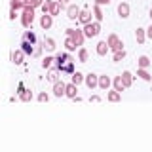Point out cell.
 <instances>
[{
	"instance_id": "1",
	"label": "cell",
	"mask_w": 152,
	"mask_h": 152,
	"mask_svg": "<svg viewBox=\"0 0 152 152\" xmlns=\"http://www.w3.org/2000/svg\"><path fill=\"white\" fill-rule=\"evenodd\" d=\"M34 10L32 6H25V10H23L21 13V25L25 28H32V23H34Z\"/></svg>"
},
{
	"instance_id": "2",
	"label": "cell",
	"mask_w": 152,
	"mask_h": 152,
	"mask_svg": "<svg viewBox=\"0 0 152 152\" xmlns=\"http://www.w3.org/2000/svg\"><path fill=\"white\" fill-rule=\"evenodd\" d=\"M65 34L69 36V38H72V42L76 46H84V40H86V34H84V31H78V28H66L65 31Z\"/></svg>"
},
{
	"instance_id": "3",
	"label": "cell",
	"mask_w": 152,
	"mask_h": 152,
	"mask_svg": "<svg viewBox=\"0 0 152 152\" xmlns=\"http://www.w3.org/2000/svg\"><path fill=\"white\" fill-rule=\"evenodd\" d=\"M101 32V21H91L88 25H84V34L86 38H95Z\"/></svg>"
},
{
	"instance_id": "4",
	"label": "cell",
	"mask_w": 152,
	"mask_h": 152,
	"mask_svg": "<svg viewBox=\"0 0 152 152\" xmlns=\"http://www.w3.org/2000/svg\"><path fill=\"white\" fill-rule=\"evenodd\" d=\"M107 42H108V46H110V50L116 53V51H120V50H124V44L120 42V38H118V34H108L107 36Z\"/></svg>"
},
{
	"instance_id": "5",
	"label": "cell",
	"mask_w": 152,
	"mask_h": 152,
	"mask_svg": "<svg viewBox=\"0 0 152 152\" xmlns=\"http://www.w3.org/2000/svg\"><path fill=\"white\" fill-rule=\"evenodd\" d=\"M69 53H70V51H66V53H57V55H55V66H57L59 70H63V66L69 63V61H74Z\"/></svg>"
},
{
	"instance_id": "6",
	"label": "cell",
	"mask_w": 152,
	"mask_h": 152,
	"mask_svg": "<svg viewBox=\"0 0 152 152\" xmlns=\"http://www.w3.org/2000/svg\"><path fill=\"white\" fill-rule=\"evenodd\" d=\"M86 86H88L89 89H95V88H99V76L97 74H93V72H89V74H86Z\"/></svg>"
},
{
	"instance_id": "7",
	"label": "cell",
	"mask_w": 152,
	"mask_h": 152,
	"mask_svg": "<svg viewBox=\"0 0 152 152\" xmlns=\"http://www.w3.org/2000/svg\"><path fill=\"white\" fill-rule=\"evenodd\" d=\"M80 12H82V10H80L78 6H74V4H70V6L66 8V17H69L70 21H76V19L80 17Z\"/></svg>"
},
{
	"instance_id": "8",
	"label": "cell",
	"mask_w": 152,
	"mask_h": 152,
	"mask_svg": "<svg viewBox=\"0 0 152 152\" xmlns=\"http://www.w3.org/2000/svg\"><path fill=\"white\" fill-rule=\"evenodd\" d=\"M65 91H66V84L61 82V80H57V82L53 84V95L55 97H63Z\"/></svg>"
},
{
	"instance_id": "9",
	"label": "cell",
	"mask_w": 152,
	"mask_h": 152,
	"mask_svg": "<svg viewBox=\"0 0 152 152\" xmlns=\"http://www.w3.org/2000/svg\"><path fill=\"white\" fill-rule=\"evenodd\" d=\"M51 25H53V15L44 13V15L40 17V27L44 28V31H48V28H51Z\"/></svg>"
},
{
	"instance_id": "10",
	"label": "cell",
	"mask_w": 152,
	"mask_h": 152,
	"mask_svg": "<svg viewBox=\"0 0 152 152\" xmlns=\"http://www.w3.org/2000/svg\"><path fill=\"white\" fill-rule=\"evenodd\" d=\"M36 44H32V42H28V40H21V50L25 51L27 55H34L36 53Z\"/></svg>"
},
{
	"instance_id": "11",
	"label": "cell",
	"mask_w": 152,
	"mask_h": 152,
	"mask_svg": "<svg viewBox=\"0 0 152 152\" xmlns=\"http://www.w3.org/2000/svg\"><path fill=\"white\" fill-rule=\"evenodd\" d=\"M118 15H120L122 19L129 17V4H127V2H120V4H118Z\"/></svg>"
},
{
	"instance_id": "12",
	"label": "cell",
	"mask_w": 152,
	"mask_h": 152,
	"mask_svg": "<svg viewBox=\"0 0 152 152\" xmlns=\"http://www.w3.org/2000/svg\"><path fill=\"white\" fill-rule=\"evenodd\" d=\"M25 55H27V53L21 50V48H19V50H15V51L12 53V61H13L15 65H21V63H23V59H25Z\"/></svg>"
},
{
	"instance_id": "13",
	"label": "cell",
	"mask_w": 152,
	"mask_h": 152,
	"mask_svg": "<svg viewBox=\"0 0 152 152\" xmlns=\"http://www.w3.org/2000/svg\"><path fill=\"white\" fill-rule=\"evenodd\" d=\"M110 51V46H108V42L107 40H103V42H99L97 44V55H101V57H104Z\"/></svg>"
},
{
	"instance_id": "14",
	"label": "cell",
	"mask_w": 152,
	"mask_h": 152,
	"mask_svg": "<svg viewBox=\"0 0 152 152\" xmlns=\"http://www.w3.org/2000/svg\"><path fill=\"white\" fill-rule=\"evenodd\" d=\"M110 84H112V80L108 78L107 74H101V76H99V88H101V89H104V91H108Z\"/></svg>"
},
{
	"instance_id": "15",
	"label": "cell",
	"mask_w": 152,
	"mask_h": 152,
	"mask_svg": "<svg viewBox=\"0 0 152 152\" xmlns=\"http://www.w3.org/2000/svg\"><path fill=\"white\" fill-rule=\"evenodd\" d=\"M78 21L82 23V25H88V23H91V12H89V10H82V12H80Z\"/></svg>"
},
{
	"instance_id": "16",
	"label": "cell",
	"mask_w": 152,
	"mask_h": 152,
	"mask_svg": "<svg viewBox=\"0 0 152 152\" xmlns=\"http://www.w3.org/2000/svg\"><path fill=\"white\" fill-rule=\"evenodd\" d=\"M61 10H63V6H61V4L57 2V0H51V4H50V12H48V13L55 17V15H59Z\"/></svg>"
},
{
	"instance_id": "17",
	"label": "cell",
	"mask_w": 152,
	"mask_h": 152,
	"mask_svg": "<svg viewBox=\"0 0 152 152\" xmlns=\"http://www.w3.org/2000/svg\"><path fill=\"white\" fill-rule=\"evenodd\" d=\"M112 86H114V89H116V91H124V89H127L126 88V84H124V80H122V74L120 76H116V78H114L112 80Z\"/></svg>"
},
{
	"instance_id": "18",
	"label": "cell",
	"mask_w": 152,
	"mask_h": 152,
	"mask_svg": "<svg viewBox=\"0 0 152 152\" xmlns=\"http://www.w3.org/2000/svg\"><path fill=\"white\" fill-rule=\"evenodd\" d=\"M76 91H78V89H76V84H66V91H65V97H69V99H76Z\"/></svg>"
},
{
	"instance_id": "19",
	"label": "cell",
	"mask_w": 152,
	"mask_h": 152,
	"mask_svg": "<svg viewBox=\"0 0 152 152\" xmlns=\"http://www.w3.org/2000/svg\"><path fill=\"white\" fill-rule=\"evenodd\" d=\"M59 72H61V70L59 69H57V66H53V69H50V72H48V76H46V78L48 80H50V82H57V80H59Z\"/></svg>"
},
{
	"instance_id": "20",
	"label": "cell",
	"mask_w": 152,
	"mask_h": 152,
	"mask_svg": "<svg viewBox=\"0 0 152 152\" xmlns=\"http://www.w3.org/2000/svg\"><path fill=\"white\" fill-rule=\"evenodd\" d=\"M84 80H86V76H84L82 72H78V70H74V72L70 74V82L76 84V86H78V84H82Z\"/></svg>"
},
{
	"instance_id": "21",
	"label": "cell",
	"mask_w": 152,
	"mask_h": 152,
	"mask_svg": "<svg viewBox=\"0 0 152 152\" xmlns=\"http://www.w3.org/2000/svg\"><path fill=\"white\" fill-rule=\"evenodd\" d=\"M107 99H108L110 103H118V101H122V93L116 91V89H112V91L107 93Z\"/></svg>"
},
{
	"instance_id": "22",
	"label": "cell",
	"mask_w": 152,
	"mask_h": 152,
	"mask_svg": "<svg viewBox=\"0 0 152 152\" xmlns=\"http://www.w3.org/2000/svg\"><path fill=\"white\" fill-rule=\"evenodd\" d=\"M21 40H28V42H32V44H36V42H38V38H36L34 32H32V28H31V31L27 28V31L23 32V38H21Z\"/></svg>"
},
{
	"instance_id": "23",
	"label": "cell",
	"mask_w": 152,
	"mask_h": 152,
	"mask_svg": "<svg viewBox=\"0 0 152 152\" xmlns=\"http://www.w3.org/2000/svg\"><path fill=\"white\" fill-rule=\"evenodd\" d=\"M42 46H44L46 51H55V40H53V38H44Z\"/></svg>"
},
{
	"instance_id": "24",
	"label": "cell",
	"mask_w": 152,
	"mask_h": 152,
	"mask_svg": "<svg viewBox=\"0 0 152 152\" xmlns=\"http://www.w3.org/2000/svg\"><path fill=\"white\" fill-rule=\"evenodd\" d=\"M122 80H124V84H126V88H131V84H133V74L129 72V70H124V72H122Z\"/></svg>"
},
{
	"instance_id": "25",
	"label": "cell",
	"mask_w": 152,
	"mask_h": 152,
	"mask_svg": "<svg viewBox=\"0 0 152 152\" xmlns=\"http://www.w3.org/2000/svg\"><path fill=\"white\" fill-rule=\"evenodd\" d=\"M135 38H137V44H142V42L146 40V28H137Z\"/></svg>"
},
{
	"instance_id": "26",
	"label": "cell",
	"mask_w": 152,
	"mask_h": 152,
	"mask_svg": "<svg viewBox=\"0 0 152 152\" xmlns=\"http://www.w3.org/2000/svg\"><path fill=\"white\" fill-rule=\"evenodd\" d=\"M19 99H21L23 103L32 101V91H31V89H23V91H19Z\"/></svg>"
},
{
	"instance_id": "27",
	"label": "cell",
	"mask_w": 152,
	"mask_h": 152,
	"mask_svg": "<svg viewBox=\"0 0 152 152\" xmlns=\"http://www.w3.org/2000/svg\"><path fill=\"white\" fill-rule=\"evenodd\" d=\"M137 63H139V69H148V66L152 65V61L146 55H141L139 59H137Z\"/></svg>"
},
{
	"instance_id": "28",
	"label": "cell",
	"mask_w": 152,
	"mask_h": 152,
	"mask_svg": "<svg viewBox=\"0 0 152 152\" xmlns=\"http://www.w3.org/2000/svg\"><path fill=\"white\" fill-rule=\"evenodd\" d=\"M93 15H95V21H103V10H101V6L99 4H93Z\"/></svg>"
},
{
	"instance_id": "29",
	"label": "cell",
	"mask_w": 152,
	"mask_h": 152,
	"mask_svg": "<svg viewBox=\"0 0 152 152\" xmlns=\"http://www.w3.org/2000/svg\"><path fill=\"white\" fill-rule=\"evenodd\" d=\"M88 59H89L88 50H86V48H80V50H78V61H80V63H86Z\"/></svg>"
},
{
	"instance_id": "30",
	"label": "cell",
	"mask_w": 152,
	"mask_h": 152,
	"mask_svg": "<svg viewBox=\"0 0 152 152\" xmlns=\"http://www.w3.org/2000/svg\"><path fill=\"white\" fill-rule=\"evenodd\" d=\"M51 65H55V57L46 55L44 59H42V66H44V69H51Z\"/></svg>"
},
{
	"instance_id": "31",
	"label": "cell",
	"mask_w": 152,
	"mask_h": 152,
	"mask_svg": "<svg viewBox=\"0 0 152 152\" xmlns=\"http://www.w3.org/2000/svg\"><path fill=\"white\" fill-rule=\"evenodd\" d=\"M10 8H13V10H25V2H23V0H10Z\"/></svg>"
},
{
	"instance_id": "32",
	"label": "cell",
	"mask_w": 152,
	"mask_h": 152,
	"mask_svg": "<svg viewBox=\"0 0 152 152\" xmlns=\"http://www.w3.org/2000/svg\"><path fill=\"white\" fill-rule=\"evenodd\" d=\"M137 76H141L145 82H150V80H152V76L148 74V70H146V69H139V70H137Z\"/></svg>"
},
{
	"instance_id": "33",
	"label": "cell",
	"mask_w": 152,
	"mask_h": 152,
	"mask_svg": "<svg viewBox=\"0 0 152 152\" xmlns=\"http://www.w3.org/2000/svg\"><path fill=\"white\" fill-rule=\"evenodd\" d=\"M65 48H66V51H74L78 46H76L74 42H72V38H69V36H66V38H65Z\"/></svg>"
},
{
	"instance_id": "34",
	"label": "cell",
	"mask_w": 152,
	"mask_h": 152,
	"mask_svg": "<svg viewBox=\"0 0 152 152\" xmlns=\"http://www.w3.org/2000/svg\"><path fill=\"white\" fill-rule=\"evenodd\" d=\"M61 72H66V74H72L74 72V61H69L65 66H63V70Z\"/></svg>"
},
{
	"instance_id": "35",
	"label": "cell",
	"mask_w": 152,
	"mask_h": 152,
	"mask_svg": "<svg viewBox=\"0 0 152 152\" xmlns=\"http://www.w3.org/2000/svg\"><path fill=\"white\" fill-rule=\"evenodd\" d=\"M50 4H51V0H44V2H42V6H40V10L44 13H48V12H50Z\"/></svg>"
},
{
	"instance_id": "36",
	"label": "cell",
	"mask_w": 152,
	"mask_h": 152,
	"mask_svg": "<svg viewBox=\"0 0 152 152\" xmlns=\"http://www.w3.org/2000/svg\"><path fill=\"white\" fill-rule=\"evenodd\" d=\"M124 57H126V50H120V51L114 53V61H122Z\"/></svg>"
},
{
	"instance_id": "37",
	"label": "cell",
	"mask_w": 152,
	"mask_h": 152,
	"mask_svg": "<svg viewBox=\"0 0 152 152\" xmlns=\"http://www.w3.org/2000/svg\"><path fill=\"white\" fill-rule=\"evenodd\" d=\"M48 99H50L48 93H40V95H38V101H40V103H48Z\"/></svg>"
},
{
	"instance_id": "38",
	"label": "cell",
	"mask_w": 152,
	"mask_h": 152,
	"mask_svg": "<svg viewBox=\"0 0 152 152\" xmlns=\"http://www.w3.org/2000/svg\"><path fill=\"white\" fill-rule=\"evenodd\" d=\"M15 17H17V10L10 8V19H12V21H13V19H15Z\"/></svg>"
},
{
	"instance_id": "39",
	"label": "cell",
	"mask_w": 152,
	"mask_h": 152,
	"mask_svg": "<svg viewBox=\"0 0 152 152\" xmlns=\"http://www.w3.org/2000/svg\"><path fill=\"white\" fill-rule=\"evenodd\" d=\"M57 2H59L63 8H69V6H70V4H69V0H57Z\"/></svg>"
},
{
	"instance_id": "40",
	"label": "cell",
	"mask_w": 152,
	"mask_h": 152,
	"mask_svg": "<svg viewBox=\"0 0 152 152\" xmlns=\"http://www.w3.org/2000/svg\"><path fill=\"white\" fill-rule=\"evenodd\" d=\"M146 38H150V40H152V25L146 28Z\"/></svg>"
},
{
	"instance_id": "41",
	"label": "cell",
	"mask_w": 152,
	"mask_h": 152,
	"mask_svg": "<svg viewBox=\"0 0 152 152\" xmlns=\"http://www.w3.org/2000/svg\"><path fill=\"white\" fill-rule=\"evenodd\" d=\"M89 101H93V103H99V101H101V97H97V95H91V97H89Z\"/></svg>"
},
{
	"instance_id": "42",
	"label": "cell",
	"mask_w": 152,
	"mask_h": 152,
	"mask_svg": "<svg viewBox=\"0 0 152 152\" xmlns=\"http://www.w3.org/2000/svg\"><path fill=\"white\" fill-rule=\"evenodd\" d=\"M110 0H95V4H99V6H103V4H108Z\"/></svg>"
},
{
	"instance_id": "43",
	"label": "cell",
	"mask_w": 152,
	"mask_h": 152,
	"mask_svg": "<svg viewBox=\"0 0 152 152\" xmlns=\"http://www.w3.org/2000/svg\"><path fill=\"white\" fill-rule=\"evenodd\" d=\"M148 15H150V19H152V8H150V12H148Z\"/></svg>"
}]
</instances>
